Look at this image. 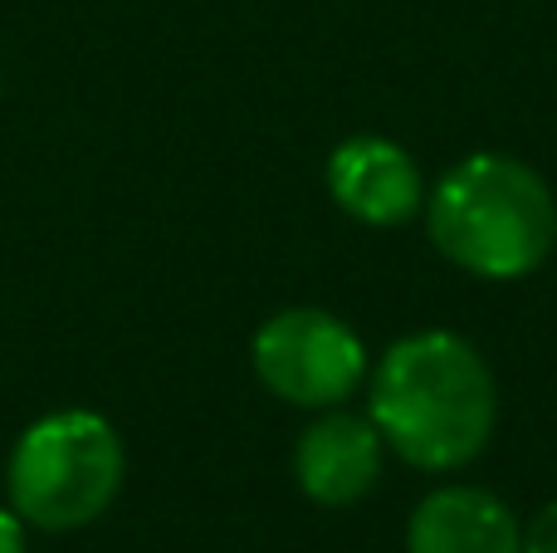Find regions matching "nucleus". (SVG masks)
Masks as SVG:
<instances>
[{
    "label": "nucleus",
    "mask_w": 557,
    "mask_h": 553,
    "mask_svg": "<svg viewBox=\"0 0 557 553\" xmlns=\"http://www.w3.org/2000/svg\"><path fill=\"white\" fill-rule=\"evenodd\" d=\"M494 372L470 339L425 329L392 343L372 372L367 417L416 470H460L490 446Z\"/></svg>",
    "instance_id": "nucleus-1"
},
{
    "label": "nucleus",
    "mask_w": 557,
    "mask_h": 553,
    "mask_svg": "<svg viewBox=\"0 0 557 553\" xmlns=\"http://www.w3.org/2000/svg\"><path fill=\"white\" fill-rule=\"evenodd\" d=\"M431 245L474 280H523L557 245V201L519 157L474 152L425 201Z\"/></svg>",
    "instance_id": "nucleus-2"
},
{
    "label": "nucleus",
    "mask_w": 557,
    "mask_h": 553,
    "mask_svg": "<svg viewBox=\"0 0 557 553\" xmlns=\"http://www.w3.org/2000/svg\"><path fill=\"white\" fill-rule=\"evenodd\" d=\"M123 441L98 411H49L10 451V505L25 525L69 534L103 515L123 490Z\"/></svg>",
    "instance_id": "nucleus-3"
},
{
    "label": "nucleus",
    "mask_w": 557,
    "mask_h": 553,
    "mask_svg": "<svg viewBox=\"0 0 557 553\" xmlns=\"http://www.w3.org/2000/svg\"><path fill=\"white\" fill-rule=\"evenodd\" d=\"M250 362L288 407H343L367 382V348L327 309H284L255 333Z\"/></svg>",
    "instance_id": "nucleus-4"
},
{
    "label": "nucleus",
    "mask_w": 557,
    "mask_h": 553,
    "mask_svg": "<svg viewBox=\"0 0 557 553\" xmlns=\"http://www.w3.org/2000/svg\"><path fill=\"white\" fill-rule=\"evenodd\" d=\"M327 192L352 221L362 225H401L421 211V172L411 152L392 137H347L327 157Z\"/></svg>",
    "instance_id": "nucleus-5"
},
{
    "label": "nucleus",
    "mask_w": 557,
    "mask_h": 553,
    "mask_svg": "<svg viewBox=\"0 0 557 553\" xmlns=\"http://www.w3.org/2000/svg\"><path fill=\"white\" fill-rule=\"evenodd\" d=\"M382 431L372 417H352V411H327L298 437L294 446V476L313 505L343 509L357 505L382 476Z\"/></svg>",
    "instance_id": "nucleus-6"
},
{
    "label": "nucleus",
    "mask_w": 557,
    "mask_h": 553,
    "mask_svg": "<svg viewBox=\"0 0 557 553\" xmlns=\"http://www.w3.org/2000/svg\"><path fill=\"white\" fill-rule=\"evenodd\" d=\"M406 553H523V525L480 486H445L416 505Z\"/></svg>",
    "instance_id": "nucleus-7"
},
{
    "label": "nucleus",
    "mask_w": 557,
    "mask_h": 553,
    "mask_svg": "<svg viewBox=\"0 0 557 553\" xmlns=\"http://www.w3.org/2000/svg\"><path fill=\"white\" fill-rule=\"evenodd\" d=\"M523 553H557V500L529 519V529H523Z\"/></svg>",
    "instance_id": "nucleus-8"
},
{
    "label": "nucleus",
    "mask_w": 557,
    "mask_h": 553,
    "mask_svg": "<svg viewBox=\"0 0 557 553\" xmlns=\"http://www.w3.org/2000/svg\"><path fill=\"white\" fill-rule=\"evenodd\" d=\"M0 553H25V519L15 509H0Z\"/></svg>",
    "instance_id": "nucleus-9"
}]
</instances>
